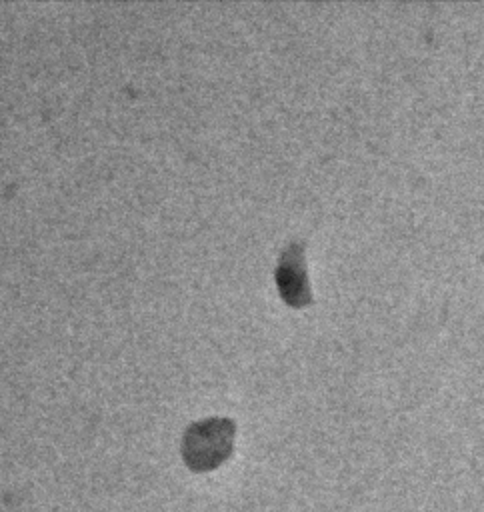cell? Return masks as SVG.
I'll use <instances>...</instances> for the list:
<instances>
[{
	"instance_id": "cell-1",
	"label": "cell",
	"mask_w": 484,
	"mask_h": 512,
	"mask_svg": "<svg viewBox=\"0 0 484 512\" xmlns=\"http://www.w3.org/2000/svg\"><path fill=\"white\" fill-rule=\"evenodd\" d=\"M234 422L228 418H208L192 424L184 436V456L194 468H212L232 450Z\"/></svg>"
},
{
	"instance_id": "cell-2",
	"label": "cell",
	"mask_w": 484,
	"mask_h": 512,
	"mask_svg": "<svg viewBox=\"0 0 484 512\" xmlns=\"http://www.w3.org/2000/svg\"><path fill=\"white\" fill-rule=\"evenodd\" d=\"M274 280L280 296L288 306L302 308L312 304V288L306 272V256L304 242H290L278 256V264L274 270Z\"/></svg>"
}]
</instances>
